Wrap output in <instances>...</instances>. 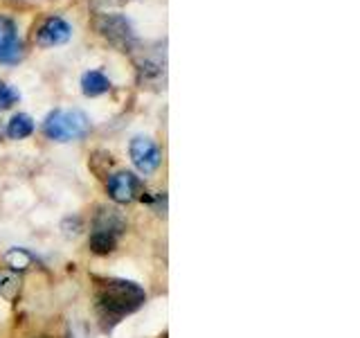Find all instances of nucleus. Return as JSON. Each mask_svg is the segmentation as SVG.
<instances>
[{
  "label": "nucleus",
  "mask_w": 360,
  "mask_h": 338,
  "mask_svg": "<svg viewBox=\"0 0 360 338\" xmlns=\"http://www.w3.org/2000/svg\"><path fill=\"white\" fill-rule=\"evenodd\" d=\"M72 37V27L59 16H50L43 20V25L37 30V43L41 48H54V45H63Z\"/></svg>",
  "instance_id": "7"
},
{
  "label": "nucleus",
  "mask_w": 360,
  "mask_h": 338,
  "mask_svg": "<svg viewBox=\"0 0 360 338\" xmlns=\"http://www.w3.org/2000/svg\"><path fill=\"white\" fill-rule=\"evenodd\" d=\"M22 54H25V48L18 39L16 23L0 16V63H18Z\"/></svg>",
  "instance_id": "6"
},
{
  "label": "nucleus",
  "mask_w": 360,
  "mask_h": 338,
  "mask_svg": "<svg viewBox=\"0 0 360 338\" xmlns=\"http://www.w3.org/2000/svg\"><path fill=\"white\" fill-rule=\"evenodd\" d=\"M131 161L135 165L140 174H153L158 165H160V149L151 138H144V135H138V138L131 140Z\"/></svg>",
  "instance_id": "5"
},
{
  "label": "nucleus",
  "mask_w": 360,
  "mask_h": 338,
  "mask_svg": "<svg viewBox=\"0 0 360 338\" xmlns=\"http://www.w3.org/2000/svg\"><path fill=\"white\" fill-rule=\"evenodd\" d=\"M106 189L108 196L115 203H131L135 199H144V187L140 178L131 172H115L106 178Z\"/></svg>",
  "instance_id": "4"
},
{
  "label": "nucleus",
  "mask_w": 360,
  "mask_h": 338,
  "mask_svg": "<svg viewBox=\"0 0 360 338\" xmlns=\"http://www.w3.org/2000/svg\"><path fill=\"white\" fill-rule=\"evenodd\" d=\"M88 131H90V120L82 111H59L56 108L43 122V133L56 142L86 138Z\"/></svg>",
  "instance_id": "2"
},
{
  "label": "nucleus",
  "mask_w": 360,
  "mask_h": 338,
  "mask_svg": "<svg viewBox=\"0 0 360 338\" xmlns=\"http://www.w3.org/2000/svg\"><path fill=\"white\" fill-rule=\"evenodd\" d=\"M18 291H20V277L14 273V270L0 275V293H3L7 300H14L18 296Z\"/></svg>",
  "instance_id": "14"
},
{
  "label": "nucleus",
  "mask_w": 360,
  "mask_h": 338,
  "mask_svg": "<svg viewBox=\"0 0 360 338\" xmlns=\"http://www.w3.org/2000/svg\"><path fill=\"white\" fill-rule=\"evenodd\" d=\"M32 253H27L25 248H11V251L5 255V262L11 270H25L32 264Z\"/></svg>",
  "instance_id": "13"
},
{
  "label": "nucleus",
  "mask_w": 360,
  "mask_h": 338,
  "mask_svg": "<svg viewBox=\"0 0 360 338\" xmlns=\"http://www.w3.org/2000/svg\"><path fill=\"white\" fill-rule=\"evenodd\" d=\"M18 99H20L18 90H14V88H11L9 84H5V82H0V111L11 108Z\"/></svg>",
  "instance_id": "15"
},
{
  "label": "nucleus",
  "mask_w": 360,
  "mask_h": 338,
  "mask_svg": "<svg viewBox=\"0 0 360 338\" xmlns=\"http://www.w3.org/2000/svg\"><path fill=\"white\" fill-rule=\"evenodd\" d=\"M138 79H140V84H146V86H155L165 82V61L144 56L142 61H138Z\"/></svg>",
  "instance_id": "9"
},
{
  "label": "nucleus",
  "mask_w": 360,
  "mask_h": 338,
  "mask_svg": "<svg viewBox=\"0 0 360 338\" xmlns=\"http://www.w3.org/2000/svg\"><path fill=\"white\" fill-rule=\"evenodd\" d=\"M0 138H3V131H0Z\"/></svg>",
  "instance_id": "16"
},
{
  "label": "nucleus",
  "mask_w": 360,
  "mask_h": 338,
  "mask_svg": "<svg viewBox=\"0 0 360 338\" xmlns=\"http://www.w3.org/2000/svg\"><path fill=\"white\" fill-rule=\"evenodd\" d=\"M93 230H99V232H108V234H115L120 237L124 230H127V221L120 214V210L115 208H101L95 217V223H93Z\"/></svg>",
  "instance_id": "8"
},
{
  "label": "nucleus",
  "mask_w": 360,
  "mask_h": 338,
  "mask_svg": "<svg viewBox=\"0 0 360 338\" xmlns=\"http://www.w3.org/2000/svg\"><path fill=\"white\" fill-rule=\"evenodd\" d=\"M32 133H34V120L27 115V113H16V115L7 122V135L11 140L30 138Z\"/></svg>",
  "instance_id": "11"
},
{
  "label": "nucleus",
  "mask_w": 360,
  "mask_h": 338,
  "mask_svg": "<svg viewBox=\"0 0 360 338\" xmlns=\"http://www.w3.org/2000/svg\"><path fill=\"white\" fill-rule=\"evenodd\" d=\"M146 300L140 284L131 280H106L97 289V311L104 323V330L117 325L124 315L138 311Z\"/></svg>",
  "instance_id": "1"
},
{
  "label": "nucleus",
  "mask_w": 360,
  "mask_h": 338,
  "mask_svg": "<svg viewBox=\"0 0 360 338\" xmlns=\"http://www.w3.org/2000/svg\"><path fill=\"white\" fill-rule=\"evenodd\" d=\"M82 90L86 97H99L110 90V79L101 70H88L82 77Z\"/></svg>",
  "instance_id": "10"
},
{
  "label": "nucleus",
  "mask_w": 360,
  "mask_h": 338,
  "mask_svg": "<svg viewBox=\"0 0 360 338\" xmlns=\"http://www.w3.org/2000/svg\"><path fill=\"white\" fill-rule=\"evenodd\" d=\"M95 27L101 39H106L112 48H117L122 52H133L135 45H138L131 20L122 14H101L95 20Z\"/></svg>",
  "instance_id": "3"
},
{
  "label": "nucleus",
  "mask_w": 360,
  "mask_h": 338,
  "mask_svg": "<svg viewBox=\"0 0 360 338\" xmlns=\"http://www.w3.org/2000/svg\"><path fill=\"white\" fill-rule=\"evenodd\" d=\"M117 242H120V237H115V234L99 232V230L90 232V251L97 253V255H108V253H112L117 248Z\"/></svg>",
  "instance_id": "12"
}]
</instances>
